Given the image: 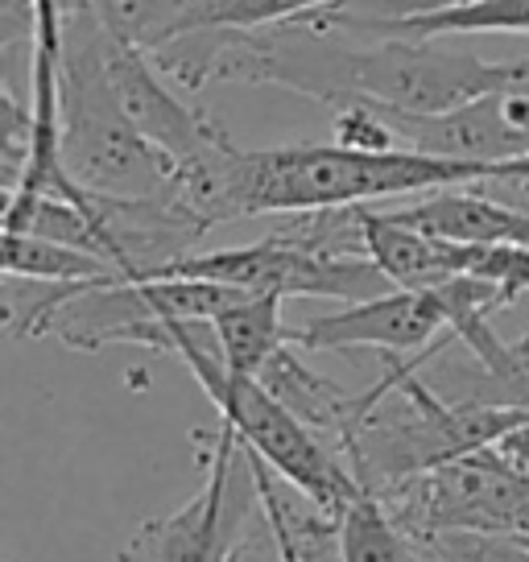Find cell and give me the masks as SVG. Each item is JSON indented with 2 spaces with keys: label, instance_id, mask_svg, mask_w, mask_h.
Returning <instances> with one entry per match:
<instances>
[{
  "label": "cell",
  "instance_id": "5",
  "mask_svg": "<svg viewBox=\"0 0 529 562\" xmlns=\"http://www.w3.org/2000/svg\"><path fill=\"white\" fill-rule=\"evenodd\" d=\"M203 484L182 509L149 517L116 562H232L252 542V517L261 513L257 472L232 426H215L203 456Z\"/></svg>",
  "mask_w": 529,
  "mask_h": 562
},
{
  "label": "cell",
  "instance_id": "17",
  "mask_svg": "<svg viewBox=\"0 0 529 562\" xmlns=\"http://www.w3.org/2000/svg\"><path fill=\"white\" fill-rule=\"evenodd\" d=\"M245 447V442H240ZM248 463H252V472H257V488H261V517L264 526H269V538H273V550H278V562H311L306 554L299 550V538H294V526H290V505H285V496L278 492L273 484V475L264 472V459L257 451H248L245 447Z\"/></svg>",
  "mask_w": 529,
  "mask_h": 562
},
{
  "label": "cell",
  "instance_id": "2",
  "mask_svg": "<svg viewBox=\"0 0 529 562\" xmlns=\"http://www.w3.org/2000/svg\"><path fill=\"white\" fill-rule=\"evenodd\" d=\"M128 344L178 356L191 369L194 381L203 385V393L215 402L220 422L232 426L236 439L245 442L248 451H257L318 513L339 521V513L364 492L348 468V459L339 456V447H327L315 426H306L299 414H290L257 376L228 369L215 327L207 318L203 323H166V318L142 323L128 331Z\"/></svg>",
  "mask_w": 529,
  "mask_h": 562
},
{
  "label": "cell",
  "instance_id": "10",
  "mask_svg": "<svg viewBox=\"0 0 529 562\" xmlns=\"http://www.w3.org/2000/svg\"><path fill=\"white\" fill-rule=\"evenodd\" d=\"M257 381H261L290 414H299L306 426H315L318 435H336V442L344 439L356 422L364 418V409H369V397H364V393H348V389L336 385L331 376L306 369L299 360V351L290 348V344L269 356V364L257 372Z\"/></svg>",
  "mask_w": 529,
  "mask_h": 562
},
{
  "label": "cell",
  "instance_id": "11",
  "mask_svg": "<svg viewBox=\"0 0 529 562\" xmlns=\"http://www.w3.org/2000/svg\"><path fill=\"white\" fill-rule=\"evenodd\" d=\"M364 236H369V257L381 265L397 290H430L447 278H459V245L439 240L418 228H406L389 211L364 207Z\"/></svg>",
  "mask_w": 529,
  "mask_h": 562
},
{
  "label": "cell",
  "instance_id": "3",
  "mask_svg": "<svg viewBox=\"0 0 529 562\" xmlns=\"http://www.w3.org/2000/svg\"><path fill=\"white\" fill-rule=\"evenodd\" d=\"M104 37L91 0H63V50H58V128L67 175L95 194L142 199L161 191L175 158L137 133L108 83Z\"/></svg>",
  "mask_w": 529,
  "mask_h": 562
},
{
  "label": "cell",
  "instance_id": "7",
  "mask_svg": "<svg viewBox=\"0 0 529 562\" xmlns=\"http://www.w3.org/2000/svg\"><path fill=\"white\" fill-rule=\"evenodd\" d=\"M290 344L306 351H376V356H423L451 348L455 335L430 290H389L381 299L348 302L344 311L306 318L290 327Z\"/></svg>",
  "mask_w": 529,
  "mask_h": 562
},
{
  "label": "cell",
  "instance_id": "8",
  "mask_svg": "<svg viewBox=\"0 0 529 562\" xmlns=\"http://www.w3.org/2000/svg\"><path fill=\"white\" fill-rule=\"evenodd\" d=\"M104 67L124 116L137 124L145 140H154L161 154H170L175 166L215 145L220 137H228V128L215 121L212 112L182 104L175 91L166 88V75L149 54L124 46L112 34L104 37Z\"/></svg>",
  "mask_w": 529,
  "mask_h": 562
},
{
  "label": "cell",
  "instance_id": "13",
  "mask_svg": "<svg viewBox=\"0 0 529 562\" xmlns=\"http://www.w3.org/2000/svg\"><path fill=\"white\" fill-rule=\"evenodd\" d=\"M4 278L46 281V285H75V281L124 278V273L112 269L104 257L88 252V248L46 240V236H25V232H4Z\"/></svg>",
  "mask_w": 529,
  "mask_h": 562
},
{
  "label": "cell",
  "instance_id": "1",
  "mask_svg": "<svg viewBox=\"0 0 529 562\" xmlns=\"http://www.w3.org/2000/svg\"><path fill=\"white\" fill-rule=\"evenodd\" d=\"M442 37H372L315 18L269 30H228L215 83H273L327 108L381 104L447 112L513 88L509 63H484Z\"/></svg>",
  "mask_w": 529,
  "mask_h": 562
},
{
  "label": "cell",
  "instance_id": "20",
  "mask_svg": "<svg viewBox=\"0 0 529 562\" xmlns=\"http://www.w3.org/2000/svg\"><path fill=\"white\" fill-rule=\"evenodd\" d=\"M194 13H203V9H212V4H220V0H191Z\"/></svg>",
  "mask_w": 529,
  "mask_h": 562
},
{
  "label": "cell",
  "instance_id": "6",
  "mask_svg": "<svg viewBox=\"0 0 529 562\" xmlns=\"http://www.w3.org/2000/svg\"><path fill=\"white\" fill-rule=\"evenodd\" d=\"M161 278L220 281L264 299H336L344 306L397 290L372 257H318L273 232L257 245L191 252L170 265Z\"/></svg>",
  "mask_w": 529,
  "mask_h": 562
},
{
  "label": "cell",
  "instance_id": "15",
  "mask_svg": "<svg viewBox=\"0 0 529 562\" xmlns=\"http://www.w3.org/2000/svg\"><path fill=\"white\" fill-rule=\"evenodd\" d=\"M91 9L116 42L149 58L178 34H187L194 18L191 0H91Z\"/></svg>",
  "mask_w": 529,
  "mask_h": 562
},
{
  "label": "cell",
  "instance_id": "4",
  "mask_svg": "<svg viewBox=\"0 0 529 562\" xmlns=\"http://www.w3.org/2000/svg\"><path fill=\"white\" fill-rule=\"evenodd\" d=\"M493 166L430 158L418 149H356V145H278L245 149L240 158V199L245 220L273 211L356 207L376 199L426 194L442 187L488 182Z\"/></svg>",
  "mask_w": 529,
  "mask_h": 562
},
{
  "label": "cell",
  "instance_id": "19",
  "mask_svg": "<svg viewBox=\"0 0 529 562\" xmlns=\"http://www.w3.org/2000/svg\"><path fill=\"white\" fill-rule=\"evenodd\" d=\"M509 70H513V88H529V54L513 58Z\"/></svg>",
  "mask_w": 529,
  "mask_h": 562
},
{
  "label": "cell",
  "instance_id": "18",
  "mask_svg": "<svg viewBox=\"0 0 529 562\" xmlns=\"http://www.w3.org/2000/svg\"><path fill=\"white\" fill-rule=\"evenodd\" d=\"M484 191H493L496 199H505V203H517V207L529 211V182H476Z\"/></svg>",
  "mask_w": 529,
  "mask_h": 562
},
{
  "label": "cell",
  "instance_id": "16",
  "mask_svg": "<svg viewBox=\"0 0 529 562\" xmlns=\"http://www.w3.org/2000/svg\"><path fill=\"white\" fill-rule=\"evenodd\" d=\"M423 546L426 562H529L526 538L509 533H476V529H442L414 538Z\"/></svg>",
  "mask_w": 529,
  "mask_h": 562
},
{
  "label": "cell",
  "instance_id": "9",
  "mask_svg": "<svg viewBox=\"0 0 529 562\" xmlns=\"http://www.w3.org/2000/svg\"><path fill=\"white\" fill-rule=\"evenodd\" d=\"M406 228H418L455 245H521L529 248V211L496 199L484 187H442L418 194L409 207L389 211Z\"/></svg>",
  "mask_w": 529,
  "mask_h": 562
},
{
  "label": "cell",
  "instance_id": "14",
  "mask_svg": "<svg viewBox=\"0 0 529 562\" xmlns=\"http://www.w3.org/2000/svg\"><path fill=\"white\" fill-rule=\"evenodd\" d=\"M212 327L228 369L248 372V376H257L269 364V356L290 344V327L282 323V299H264V294L245 299L228 315L212 318Z\"/></svg>",
  "mask_w": 529,
  "mask_h": 562
},
{
  "label": "cell",
  "instance_id": "12",
  "mask_svg": "<svg viewBox=\"0 0 529 562\" xmlns=\"http://www.w3.org/2000/svg\"><path fill=\"white\" fill-rule=\"evenodd\" d=\"M336 562H426L376 492H360L336 521Z\"/></svg>",
  "mask_w": 529,
  "mask_h": 562
}]
</instances>
